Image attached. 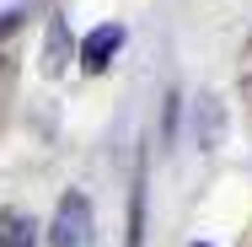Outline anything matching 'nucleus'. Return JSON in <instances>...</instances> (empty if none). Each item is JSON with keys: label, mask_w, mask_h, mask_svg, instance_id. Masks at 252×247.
<instances>
[{"label": "nucleus", "mask_w": 252, "mask_h": 247, "mask_svg": "<svg viewBox=\"0 0 252 247\" xmlns=\"http://www.w3.org/2000/svg\"><path fill=\"white\" fill-rule=\"evenodd\" d=\"M118 49H124V27H118V22H102V27L86 33V43H81V65H86L92 75H102Z\"/></svg>", "instance_id": "2"}, {"label": "nucleus", "mask_w": 252, "mask_h": 247, "mask_svg": "<svg viewBox=\"0 0 252 247\" xmlns=\"http://www.w3.org/2000/svg\"><path fill=\"white\" fill-rule=\"evenodd\" d=\"M43 70H49V75H59V70H64V22H59V16L49 22V43H43Z\"/></svg>", "instance_id": "5"}, {"label": "nucleus", "mask_w": 252, "mask_h": 247, "mask_svg": "<svg viewBox=\"0 0 252 247\" xmlns=\"http://www.w3.org/2000/svg\"><path fill=\"white\" fill-rule=\"evenodd\" d=\"M0 247H38V226L22 210H0Z\"/></svg>", "instance_id": "3"}, {"label": "nucleus", "mask_w": 252, "mask_h": 247, "mask_svg": "<svg viewBox=\"0 0 252 247\" xmlns=\"http://www.w3.org/2000/svg\"><path fill=\"white\" fill-rule=\"evenodd\" d=\"M236 92H242V102H252V33L242 43V59H236Z\"/></svg>", "instance_id": "6"}, {"label": "nucleus", "mask_w": 252, "mask_h": 247, "mask_svg": "<svg viewBox=\"0 0 252 247\" xmlns=\"http://www.w3.org/2000/svg\"><path fill=\"white\" fill-rule=\"evenodd\" d=\"M193 129H199V145H204V150H215V145H220V102H215V97H199Z\"/></svg>", "instance_id": "4"}, {"label": "nucleus", "mask_w": 252, "mask_h": 247, "mask_svg": "<svg viewBox=\"0 0 252 247\" xmlns=\"http://www.w3.org/2000/svg\"><path fill=\"white\" fill-rule=\"evenodd\" d=\"M193 247H215V242H193Z\"/></svg>", "instance_id": "7"}, {"label": "nucleus", "mask_w": 252, "mask_h": 247, "mask_svg": "<svg viewBox=\"0 0 252 247\" xmlns=\"http://www.w3.org/2000/svg\"><path fill=\"white\" fill-rule=\"evenodd\" d=\"M49 242L54 247H92V199L81 188L54 204V220H49Z\"/></svg>", "instance_id": "1"}]
</instances>
